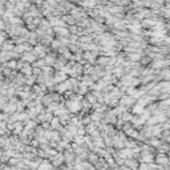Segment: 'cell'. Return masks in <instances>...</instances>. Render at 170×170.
Masks as SVG:
<instances>
[{
    "label": "cell",
    "mask_w": 170,
    "mask_h": 170,
    "mask_svg": "<svg viewBox=\"0 0 170 170\" xmlns=\"http://www.w3.org/2000/svg\"><path fill=\"white\" fill-rule=\"evenodd\" d=\"M157 161H158V162H161V164H166V158H165V157H161V158L158 157Z\"/></svg>",
    "instance_id": "1"
},
{
    "label": "cell",
    "mask_w": 170,
    "mask_h": 170,
    "mask_svg": "<svg viewBox=\"0 0 170 170\" xmlns=\"http://www.w3.org/2000/svg\"><path fill=\"white\" fill-rule=\"evenodd\" d=\"M148 169H149L148 165H141V167H140V170H148Z\"/></svg>",
    "instance_id": "2"
}]
</instances>
